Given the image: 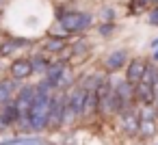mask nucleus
Instances as JSON below:
<instances>
[{
	"label": "nucleus",
	"instance_id": "9b49d317",
	"mask_svg": "<svg viewBox=\"0 0 158 145\" xmlns=\"http://www.w3.org/2000/svg\"><path fill=\"white\" fill-rule=\"evenodd\" d=\"M0 119L7 123V128H18L22 115H20V110H18L15 102H11V104H7V106L0 108Z\"/></svg>",
	"mask_w": 158,
	"mask_h": 145
},
{
	"label": "nucleus",
	"instance_id": "412c9836",
	"mask_svg": "<svg viewBox=\"0 0 158 145\" xmlns=\"http://www.w3.org/2000/svg\"><path fill=\"white\" fill-rule=\"evenodd\" d=\"M152 63H156V65H158V50L152 54Z\"/></svg>",
	"mask_w": 158,
	"mask_h": 145
},
{
	"label": "nucleus",
	"instance_id": "423d86ee",
	"mask_svg": "<svg viewBox=\"0 0 158 145\" xmlns=\"http://www.w3.org/2000/svg\"><path fill=\"white\" fill-rule=\"evenodd\" d=\"M128 63H130V56H128L126 50H113V52H108V54L104 56L102 67H104V72H108V74H117L119 69H126Z\"/></svg>",
	"mask_w": 158,
	"mask_h": 145
},
{
	"label": "nucleus",
	"instance_id": "7ed1b4c3",
	"mask_svg": "<svg viewBox=\"0 0 158 145\" xmlns=\"http://www.w3.org/2000/svg\"><path fill=\"white\" fill-rule=\"evenodd\" d=\"M35 100H37V87L35 85H22L20 87V91H18V95H15V106H18V110H20V115L22 117H28V113H31V108L35 106Z\"/></svg>",
	"mask_w": 158,
	"mask_h": 145
},
{
	"label": "nucleus",
	"instance_id": "2eb2a0df",
	"mask_svg": "<svg viewBox=\"0 0 158 145\" xmlns=\"http://www.w3.org/2000/svg\"><path fill=\"white\" fill-rule=\"evenodd\" d=\"M139 117L141 121H158V110L156 106H139Z\"/></svg>",
	"mask_w": 158,
	"mask_h": 145
},
{
	"label": "nucleus",
	"instance_id": "aec40b11",
	"mask_svg": "<svg viewBox=\"0 0 158 145\" xmlns=\"http://www.w3.org/2000/svg\"><path fill=\"white\" fill-rule=\"evenodd\" d=\"M149 48H152V50H154V52H156V50H158V37H154V39H152V41H149Z\"/></svg>",
	"mask_w": 158,
	"mask_h": 145
},
{
	"label": "nucleus",
	"instance_id": "6e6552de",
	"mask_svg": "<svg viewBox=\"0 0 158 145\" xmlns=\"http://www.w3.org/2000/svg\"><path fill=\"white\" fill-rule=\"evenodd\" d=\"M121 132L128 136V139H136L139 136V130H141V117H139V108H128L121 117Z\"/></svg>",
	"mask_w": 158,
	"mask_h": 145
},
{
	"label": "nucleus",
	"instance_id": "4468645a",
	"mask_svg": "<svg viewBox=\"0 0 158 145\" xmlns=\"http://www.w3.org/2000/svg\"><path fill=\"white\" fill-rule=\"evenodd\" d=\"M143 82L156 87V82H158V65H156V63L149 61V65H147V69H145V76H143Z\"/></svg>",
	"mask_w": 158,
	"mask_h": 145
},
{
	"label": "nucleus",
	"instance_id": "f3484780",
	"mask_svg": "<svg viewBox=\"0 0 158 145\" xmlns=\"http://www.w3.org/2000/svg\"><path fill=\"white\" fill-rule=\"evenodd\" d=\"M115 28H117V24H115V22H102V24H98V33H100L102 37L113 35V33H115Z\"/></svg>",
	"mask_w": 158,
	"mask_h": 145
},
{
	"label": "nucleus",
	"instance_id": "f03ea898",
	"mask_svg": "<svg viewBox=\"0 0 158 145\" xmlns=\"http://www.w3.org/2000/svg\"><path fill=\"white\" fill-rule=\"evenodd\" d=\"M65 113H67V91H56L54 100H52L50 121H48L50 132H59L65 128Z\"/></svg>",
	"mask_w": 158,
	"mask_h": 145
},
{
	"label": "nucleus",
	"instance_id": "a211bd4d",
	"mask_svg": "<svg viewBox=\"0 0 158 145\" xmlns=\"http://www.w3.org/2000/svg\"><path fill=\"white\" fill-rule=\"evenodd\" d=\"M147 24L158 28V7H152V9H149V13H147Z\"/></svg>",
	"mask_w": 158,
	"mask_h": 145
},
{
	"label": "nucleus",
	"instance_id": "f8f14e48",
	"mask_svg": "<svg viewBox=\"0 0 158 145\" xmlns=\"http://www.w3.org/2000/svg\"><path fill=\"white\" fill-rule=\"evenodd\" d=\"M28 59H31L33 72H35V74H39V76H46V72L50 69V65H52V61H54V59H50V56H48L46 52H39V54H31Z\"/></svg>",
	"mask_w": 158,
	"mask_h": 145
},
{
	"label": "nucleus",
	"instance_id": "6ab92c4d",
	"mask_svg": "<svg viewBox=\"0 0 158 145\" xmlns=\"http://www.w3.org/2000/svg\"><path fill=\"white\" fill-rule=\"evenodd\" d=\"M115 18V9L113 7H104L102 9V22H113Z\"/></svg>",
	"mask_w": 158,
	"mask_h": 145
},
{
	"label": "nucleus",
	"instance_id": "ddd939ff",
	"mask_svg": "<svg viewBox=\"0 0 158 145\" xmlns=\"http://www.w3.org/2000/svg\"><path fill=\"white\" fill-rule=\"evenodd\" d=\"M158 136V121H141L139 139L141 141H154Z\"/></svg>",
	"mask_w": 158,
	"mask_h": 145
},
{
	"label": "nucleus",
	"instance_id": "20e7f679",
	"mask_svg": "<svg viewBox=\"0 0 158 145\" xmlns=\"http://www.w3.org/2000/svg\"><path fill=\"white\" fill-rule=\"evenodd\" d=\"M9 76L18 82H26L35 72H33V65H31V59L28 56H18V59H11L9 67H7Z\"/></svg>",
	"mask_w": 158,
	"mask_h": 145
},
{
	"label": "nucleus",
	"instance_id": "b1692460",
	"mask_svg": "<svg viewBox=\"0 0 158 145\" xmlns=\"http://www.w3.org/2000/svg\"><path fill=\"white\" fill-rule=\"evenodd\" d=\"M0 2H2V0H0Z\"/></svg>",
	"mask_w": 158,
	"mask_h": 145
},
{
	"label": "nucleus",
	"instance_id": "4be33fe9",
	"mask_svg": "<svg viewBox=\"0 0 158 145\" xmlns=\"http://www.w3.org/2000/svg\"><path fill=\"white\" fill-rule=\"evenodd\" d=\"M156 110H158V95H156Z\"/></svg>",
	"mask_w": 158,
	"mask_h": 145
},
{
	"label": "nucleus",
	"instance_id": "5701e85b",
	"mask_svg": "<svg viewBox=\"0 0 158 145\" xmlns=\"http://www.w3.org/2000/svg\"><path fill=\"white\" fill-rule=\"evenodd\" d=\"M0 20H2V9H0Z\"/></svg>",
	"mask_w": 158,
	"mask_h": 145
},
{
	"label": "nucleus",
	"instance_id": "39448f33",
	"mask_svg": "<svg viewBox=\"0 0 158 145\" xmlns=\"http://www.w3.org/2000/svg\"><path fill=\"white\" fill-rule=\"evenodd\" d=\"M72 41H69V35L61 33V35H48L44 41H41V50L46 54H63L65 50H69Z\"/></svg>",
	"mask_w": 158,
	"mask_h": 145
},
{
	"label": "nucleus",
	"instance_id": "dca6fc26",
	"mask_svg": "<svg viewBox=\"0 0 158 145\" xmlns=\"http://www.w3.org/2000/svg\"><path fill=\"white\" fill-rule=\"evenodd\" d=\"M20 145H50V143L41 134H24V141Z\"/></svg>",
	"mask_w": 158,
	"mask_h": 145
},
{
	"label": "nucleus",
	"instance_id": "f257e3e1",
	"mask_svg": "<svg viewBox=\"0 0 158 145\" xmlns=\"http://www.w3.org/2000/svg\"><path fill=\"white\" fill-rule=\"evenodd\" d=\"M56 24L63 28L65 35H80L85 31L91 28L93 24V15L87 11H78V9H67L65 5H59L54 11Z\"/></svg>",
	"mask_w": 158,
	"mask_h": 145
},
{
	"label": "nucleus",
	"instance_id": "9d476101",
	"mask_svg": "<svg viewBox=\"0 0 158 145\" xmlns=\"http://www.w3.org/2000/svg\"><path fill=\"white\" fill-rule=\"evenodd\" d=\"M136 102L139 106H156V91L152 85H136Z\"/></svg>",
	"mask_w": 158,
	"mask_h": 145
},
{
	"label": "nucleus",
	"instance_id": "1a4fd4ad",
	"mask_svg": "<svg viewBox=\"0 0 158 145\" xmlns=\"http://www.w3.org/2000/svg\"><path fill=\"white\" fill-rule=\"evenodd\" d=\"M20 87H22V82L13 80L11 76L0 78V108L7 106V104H11V102L15 100V95H18Z\"/></svg>",
	"mask_w": 158,
	"mask_h": 145
},
{
	"label": "nucleus",
	"instance_id": "0eeeda50",
	"mask_svg": "<svg viewBox=\"0 0 158 145\" xmlns=\"http://www.w3.org/2000/svg\"><path fill=\"white\" fill-rule=\"evenodd\" d=\"M147 65H149V61H147V59H143V56L130 59V63H128V67H126V72H123V78H126L128 82H132L134 87H136V85H141V82H143V76H145Z\"/></svg>",
	"mask_w": 158,
	"mask_h": 145
}]
</instances>
